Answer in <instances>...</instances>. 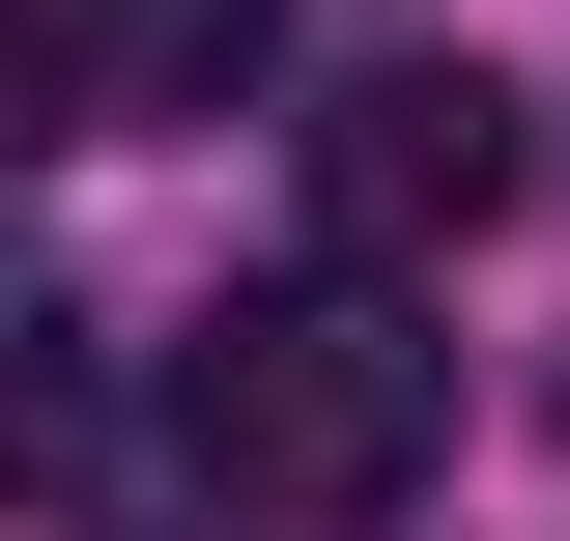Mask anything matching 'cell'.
Instances as JSON below:
<instances>
[{
	"label": "cell",
	"instance_id": "2",
	"mask_svg": "<svg viewBox=\"0 0 570 541\" xmlns=\"http://www.w3.org/2000/svg\"><path fill=\"white\" fill-rule=\"evenodd\" d=\"M285 200H314V257H343V285L456 257V228L513 200V86H485V58H371V86H314V115H285Z\"/></svg>",
	"mask_w": 570,
	"mask_h": 541
},
{
	"label": "cell",
	"instance_id": "1",
	"mask_svg": "<svg viewBox=\"0 0 570 541\" xmlns=\"http://www.w3.org/2000/svg\"><path fill=\"white\" fill-rule=\"evenodd\" d=\"M171 456H200L228 513H400V484L456 456V342H428L400 285L285 257V285H228V314L171 342Z\"/></svg>",
	"mask_w": 570,
	"mask_h": 541
}]
</instances>
